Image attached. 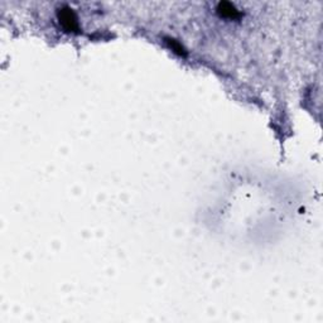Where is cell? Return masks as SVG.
I'll list each match as a JSON object with an SVG mask.
<instances>
[{
	"label": "cell",
	"instance_id": "obj_3",
	"mask_svg": "<svg viewBox=\"0 0 323 323\" xmlns=\"http://www.w3.org/2000/svg\"><path fill=\"white\" fill-rule=\"evenodd\" d=\"M167 43H168V45H169V47L172 48V50L175 51V52H177V53H180V54L186 53V51H184V48L182 47V45H181L180 42H178V40L173 39V38H167Z\"/></svg>",
	"mask_w": 323,
	"mask_h": 323
},
{
	"label": "cell",
	"instance_id": "obj_2",
	"mask_svg": "<svg viewBox=\"0 0 323 323\" xmlns=\"http://www.w3.org/2000/svg\"><path fill=\"white\" fill-rule=\"evenodd\" d=\"M216 12L221 17L230 19H238L243 15V13L230 2H220L216 7Z\"/></svg>",
	"mask_w": 323,
	"mask_h": 323
},
{
	"label": "cell",
	"instance_id": "obj_1",
	"mask_svg": "<svg viewBox=\"0 0 323 323\" xmlns=\"http://www.w3.org/2000/svg\"><path fill=\"white\" fill-rule=\"evenodd\" d=\"M57 18H58L59 24H61L64 31L78 32V29H80V23H78L77 15L73 12V9L67 7V5H64L61 9L57 10Z\"/></svg>",
	"mask_w": 323,
	"mask_h": 323
}]
</instances>
